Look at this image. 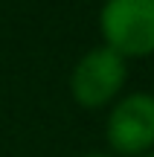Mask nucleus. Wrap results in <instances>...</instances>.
Instances as JSON below:
<instances>
[{
    "mask_svg": "<svg viewBox=\"0 0 154 157\" xmlns=\"http://www.w3.org/2000/svg\"><path fill=\"white\" fill-rule=\"evenodd\" d=\"M145 157H154V154H145Z\"/></svg>",
    "mask_w": 154,
    "mask_h": 157,
    "instance_id": "39448f33",
    "label": "nucleus"
},
{
    "mask_svg": "<svg viewBox=\"0 0 154 157\" xmlns=\"http://www.w3.org/2000/svg\"><path fill=\"white\" fill-rule=\"evenodd\" d=\"M90 157H105V154H90Z\"/></svg>",
    "mask_w": 154,
    "mask_h": 157,
    "instance_id": "20e7f679",
    "label": "nucleus"
},
{
    "mask_svg": "<svg viewBox=\"0 0 154 157\" xmlns=\"http://www.w3.org/2000/svg\"><path fill=\"white\" fill-rule=\"evenodd\" d=\"M108 143L119 154H143L154 146V96L134 93L111 111Z\"/></svg>",
    "mask_w": 154,
    "mask_h": 157,
    "instance_id": "7ed1b4c3",
    "label": "nucleus"
},
{
    "mask_svg": "<svg viewBox=\"0 0 154 157\" xmlns=\"http://www.w3.org/2000/svg\"><path fill=\"white\" fill-rule=\"evenodd\" d=\"M125 84V56L111 50L108 44L90 50L76 64L70 87L79 105L85 108H102L114 99Z\"/></svg>",
    "mask_w": 154,
    "mask_h": 157,
    "instance_id": "f03ea898",
    "label": "nucleus"
},
{
    "mask_svg": "<svg viewBox=\"0 0 154 157\" xmlns=\"http://www.w3.org/2000/svg\"><path fill=\"white\" fill-rule=\"evenodd\" d=\"M105 44L119 56L154 52V0H108L99 15Z\"/></svg>",
    "mask_w": 154,
    "mask_h": 157,
    "instance_id": "f257e3e1",
    "label": "nucleus"
}]
</instances>
